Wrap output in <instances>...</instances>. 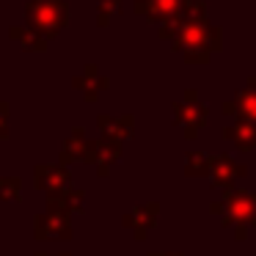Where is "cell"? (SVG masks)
<instances>
[{"mask_svg": "<svg viewBox=\"0 0 256 256\" xmlns=\"http://www.w3.org/2000/svg\"><path fill=\"white\" fill-rule=\"evenodd\" d=\"M69 25L66 0H28L25 3V28L36 30L44 39H56Z\"/></svg>", "mask_w": 256, "mask_h": 256, "instance_id": "6da1fadb", "label": "cell"}, {"mask_svg": "<svg viewBox=\"0 0 256 256\" xmlns=\"http://www.w3.org/2000/svg\"><path fill=\"white\" fill-rule=\"evenodd\" d=\"M135 14L146 17L149 22H168V20L179 17L182 12V0H132Z\"/></svg>", "mask_w": 256, "mask_h": 256, "instance_id": "7a4b0ae2", "label": "cell"}, {"mask_svg": "<svg viewBox=\"0 0 256 256\" xmlns=\"http://www.w3.org/2000/svg\"><path fill=\"white\" fill-rule=\"evenodd\" d=\"M8 36H12L14 42H20L22 47H28V50H47V39L44 36H39L36 30H30V28H25V25H12L8 28Z\"/></svg>", "mask_w": 256, "mask_h": 256, "instance_id": "3957f363", "label": "cell"}, {"mask_svg": "<svg viewBox=\"0 0 256 256\" xmlns=\"http://www.w3.org/2000/svg\"><path fill=\"white\" fill-rule=\"evenodd\" d=\"M122 3L124 0H100L96 3V25L100 28H108L110 25V17H116L122 12Z\"/></svg>", "mask_w": 256, "mask_h": 256, "instance_id": "277c9868", "label": "cell"}]
</instances>
